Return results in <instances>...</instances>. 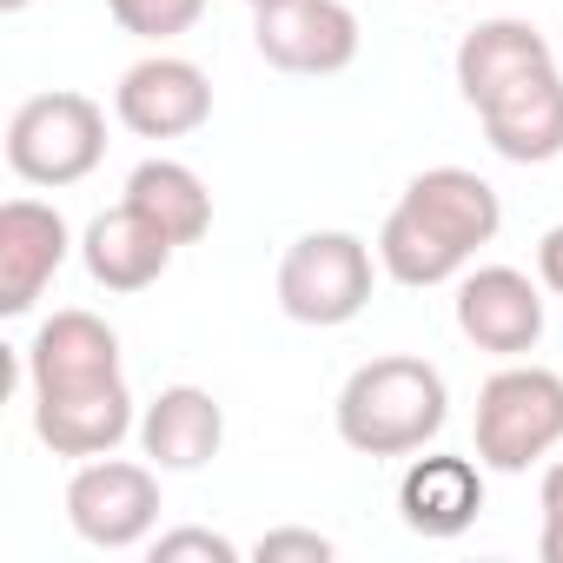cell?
I'll return each mask as SVG.
<instances>
[{
	"label": "cell",
	"instance_id": "obj_11",
	"mask_svg": "<svg viewBox=\"0 0 563 563\" xmlns=\"http://www.w3.org/2000/svg\"><path fill=\"white\" fill-rule=\"evenodd\" d=\"M133 391L126 378H107V385H80V391H41L34 398V438L54 451V457H107L126 444L133 431Z\"/></svg>",
	"mask_w": 563,
	"mask_h": 563
},
{
	"label": "cell",
	"instance_id": "obj_22",
	"mask_svg": "<svg viewBox=\"0 0 563 563\" xmlns=\"http://www.w3.org/2000/svg\"><path fill=\"white\" fill-rule=\"evenodd\" d=\"M252 556H258V563H278V556H306V563H325V556H332V537H319V530H265Z\"/></svg>",
	"mask_w": 563,
	"mask_h": 563
},
{
	"label": "cell",
	"instance_id": "obj_7",
	"mask_svg": "<svg viewBox=\"0 0 563 563\" xmlns=\"http://www.w3.org/2000/svg\"><path fill=\"white\" fill-rule=\"evenodd\" d=\"M252 47L278 74L325 80L358 60V14L345 0H272L252 8Z\"/></svg>",
	"mask_w": 563,
	"mask_h": 563
},
{
	"label": "cell",
	"instance_id": "obj_14",
	"mask_svg": "<svg viewBox=\"0 0 563 563\" xmlns=\"http://www.w3.org/2000/svg\"><path fill=\"white\" fill-rule=\"evenodd\" d=\"M543 67H556L550 41H543L530 21H510V14L477 21V27L457 41V93H464L471 107H490L497 93H510L517 80H530V74H543Z\"/></svg>",
	"mask_w": 563,
	"mask_h": 563
},
{
	"label": "cell",
	"instance_id": "obj_8",
	"mask_svg": "<svg viewBox=\"0 0 563 563\" xmlns=\"http://www.w3.org/2000/svg\"><path fill=\"white\" fill-rule=\"evenodd\" d=\"M457 332L490 358H523L543 339V292L517 265H477L457 278Z\"/></svg>",
	"mask_w": 563,
	"mask_h": 563
},
{
	"label": "cell",
	"instance_id": "obj_15",
	"mask_svg": "<svg viewBox=\"0 0 563 563\" xmlns=\"http://www.w3.org/2000/svg\"><path fill=\"white\" fill-rule=\"evenodd\" d=\"M173 252L179 245L146 212H133L126 199L113 212H100L87 225V239H80V258L93 272V286H107V292H146V286H159V272L173 265Z\"/></svg>",
	"mask_w": 563,
	"mask_h": 563
},
{
	"label": "cell",
	"instance_id": "obj_16",
	"mask_svg": "<svg viewBox=\"0 0 563 563\" xmlns=\"http://www.w3.org/2000/svg\"><path fill=\"white\" fill-rule=\"evenodd\" d=\"M225 444V411L199 385H166L140 418V451L159 471H206Z\"/></svg>",
	"mask_w": 563,
	"mask_h": 563
},
{
	"label": "cell",
	"instance_id": "obj_6",
	"mask_svg": "<svg viewBox=\"0 0 563 563\" xmlns=\"http://www.w3.org/2000/svg\"><path fill=\"white\" fill-rule=\"evenodd\" d=\"M67 523L93 550H133L159 523V464L133 457H87L67 484Z\"/></svg>",
	"mask_w": 563,
	"mask_h": 563
},
{
	"label": "cell",
	"instance_id": "obj_19",
	"mask_svg": "<svg viewBox=\"0 0 563 563\" xmlns=\"http://www.w3.org/2000/svg\"><path fill=\"white\" fill-rule=\"evenodd\" d=\"M107 14L133 34V41H179L199 27L206 0H107Z\"/></svg>",
	"mask_w": 563,
	"mask_h": 563
},
{
	"label": "cell",
	"instance_id": "obj_26",
	"mask_svg": "<svg viewBox=\"0 0 563 563\" xmlns=\"http://www.w3.org/2000/svg\"><path fill=\"white\" fill-rule=\"evenodd\" d=\"M438 8H444V0H438Z\"/></svg>",
	"mask_w": 563,
	"mask_h": 563
},
{
	"label": "cell",
	"instance_id": "obj_2",
	"mask_svg": "<svg viewBox=\"0 0 563 563\" xmlns=\"http://www.w3.org/2000/svg\"><path fill=\"white\" fill-rule=\"evenodd\" d=\"M332 418L358 457H411L444 431L451 391H444V372L424 358H372L345 378Z\"/></svg>",
	"mask_w": 563,
	"mask_h": 563
},
{
	"label": "cell",
	"instance_id": "obj_23",
	"mask_svg": "<svg viewBox=\"0 0 563 563\" xmlns=\"http://www.w3.org/2000/svg\"><path fill=\"white\" fill-rule=\"evenodd\" d=\"M537 278H543V292L563 299V225H550V232L537 239Z\"/></svg>",
	"mask_w": 563,
	"mask_h": 563
},
{
	"label": "cell",
	"instance_id": "obj_13",
	"mask_svg": "<svg viewBox=\"0 0 563 563\" xmlns=\"http://www.w3.org/2000/svg\"><path fill=\"white\" fill-rule=\"evenodd\" d=\"M484 140L497 159L510 166H550L563 153V74L543 67L530 80H517L510 93H497L490 107H477Z\"/></svg>",
	"mask_w": 563,
	"mask_h": 563
},
{
	"label": "cell",
	"instance_id": "obj_24",
	"mask_svg": "<svg viewBox=\"0 0 563 563\" xmlns=\"http://www.w3.org/2000/svg\"><path fill=\"white\" fill-rule=\"evenodd\" d=\"M21 8H34V0H0V14H21Z\"/></svg>",
	"mask_w": 563,
	"mask_h": 563
},
{
	"label": "cell",
	"instance_id": "obj_12",
	"mask_svg": "<svg viewBox=\"0 0 563 563\" xmlns=\"http://www.w3.org/2000/svg\"><path fill=\"white\" fill-rule=\"evenodd\" d=\"M120 378V332L93 312H54L27 345V385L41 391H80Z\"/></svg>",
	"mask_w": 563,
	"mask_h": 563
},
{
	"label": "cell",
	"instance_id": "obj_9",
	"mask_svg": "<svg viewBox=\"0 0 563 563\" xmlns=\"http://www.w3.org/2000/svg\"><path fill=\"white\" fill-rule=\"evenodd\" d=\"M113 120L140 140H186L212 120V80L179 54H153V60L120 74Z\"/></svg>",
	"mask_w": 563,
	"mask_h": 563
},
{
	"label": "cell",
	"instance_id": "obj_10",
	"mask_svg": "<svg viewBox=\"0 0 563 563\" xmlns=\"http://www.w3.org/2000/svg\"><path fill=\"white\" fill-rule=\"evenodd\" d=\"M74 232L60 219V206L47 199H8L0 206V312L27 319L41 306V292L54 286V272L67 265Z\"/></svg>",
	"mask_w": 563,
	"mask_h": 563
},
{
	"label": "cell",
	"instance_id": "obj_5",
	"mask_svg": "<svg viewBox=\"0 0 563 563\" xmlns=\"http://www.w3.org/2000/svg\"><path fill=\"white\" fill-rule=\"evenodd\" d=\"M372 245L358 232H306L278 258V312L292 325H352L372 306Z\"/></svg>",
	"mask_w": 563,
	"mask_h": 563
},
{
	"label": "cell",
	"instance_id": "obj_25",
	"mask_svg": "<svg viewBox=\"0 0 563 563\" xmlns=\"http://www.w3.org/2000/svg\"><path fill=\"white\" fill-rule=\"evenodd\" d=\"M245 8H272V0H245Z\"/></svg>",
	"mask_w": 563,
	"mask_h": 563
},
{
	"label": "cell",
	"instance_id": "obj_21",
	"mask_svg": "<svg viewBox=\"0 0 563 563\" xmlns=\"http://www.w3.org/2000/svg\"><path fill=\"white\" fill-rule=\"evenodd\" d=\"M537 510H543V530H537V550L543 563H563V457L543 471V490H537Z\"/></svg>",
	"mask_w": 563,
	"mask_h": 563
},
{
	"label": "cell",
	"instance_id": "obj_1",
	"mask_svg": "<svg viewBox=\"0 0 563 563\" xmlns=\"http://www.w3.org/2000/svg\"><path fill=\"white\" fill-rule=\"evenodd\" d=\"M504 225V199L490 179H477L471 166H431L405 186V199L391 206L385 232H378V265L385 278L424 292L457 278L477 245H490Z\"/></svg>",
	"mask_w": 563,
	"mask_h": 563
},
{
	"label": "cell",
	"instance_id": "obj_20",
	"mask_svg": "<svg viewBox=\"0 0 563 563\" xmlns=\"http://www.w3.org/2000/svg\"><path fill=\"white\" fill-rule=\"evenodd\" d=\"M179 556H206V563H239V543L219 530H159L153 537V563H179Z\"/></svg>",
	"mask_w": 563,
	"mask_h": 563
},
{
	"label": "cell",
	"instance_id": "obj_18",
	"mask_svg": "<svg viewBox=\"0 0 563 563\" xmlns=\"http://www.w3.org/2000/svg\"><path fill=\"white\" fill-rule=\"evenodd\" d=\"M126 206L146 212L173 245H199L212 232V192L192 166L179 159H140L133 179H126Z\"/></svg>",
	"mask_w": 563,
	"mask_h": 563
},
{
	"label": "cell",
	"instance_id": "obj_3",
	"mask_svg": "<svg viewBox=\"0 0 563 563\" xmlns=\"http://www.w3.org/2000/svg\"><path fill=\"white\" fill-rule=\"evenodd\" d=\"M563 444V378L543 365H504L477 391V464L484 471H530Z\"/></svg>",
	"mask_w": 563,
	"mask_h": 563
},
{
	"label": "cell",
	"instance_id": "obj_4",
	"mask_svg": "<svg viewBox=\"0 0 563 563\" xmlns=\"http://www.w3.org/2000/svg\"><path fill=\"white\" fill-rule=\"evenodd\" d=\"M107 159V113L87 93H34L8 120V166L27 186H80Z\"/></svg>",
	"mask_w": 563,
	"mask_h": 563
},
{
	"label": "cell",
	"instance_id": "obj_17",
	"mask_svg": "<svg viewBox=\"0 0 563 563\" xmlns=\"http://www.w3.org/2000/svg\"><path fill=\"white\" fill-rule=\"evenodd\" d=\"M484 510V464L471 457H418L405 477H398V517L405 530L444 543V537H464Z\"/></svg>",
	"mask_w": 563,
	"mask_h": 563
}]
</instances>
